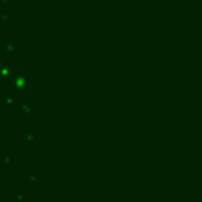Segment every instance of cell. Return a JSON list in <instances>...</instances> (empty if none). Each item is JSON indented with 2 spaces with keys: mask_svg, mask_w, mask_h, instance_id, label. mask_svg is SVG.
Segmentation results:
<instances>
[{
  "mask_svg": "<svg viewBox=\"0 0 202 202\" xmlns=\"http://www.w3.org/2000/svg\"><path fill=\"white\" fill-rule=\"evenodd\" d=\"M4 49H5V51H6L7 54H13V52L16 51V49H17V46H16V44H14L12 41H10V42H7V43L5 44Z\"/></svg>",
  "mask_w": 202,
  "mask_h": 202,
  "instance_id": "6da1fadb",
  "label": "cell"
},
{
  "mask_svg": "<svg viewBox=\"0 0 202 202\" xmlns=\"http://www.w3.org/2000/svg\"><path fill=\"white\" fill-rule=\"evenodd\" d=\"M11 74V67L10 65H3L1 70H0V75L1 76H8Z\"/></svg>",
  "mask_w": 202,
  "mask_h": 202,
  "instance_id": "7a4b0ae2",
  "label": "cell"
},
{
  "mask_svg": "<svg viewBox=\"0 0 202 202\" xmlns=\"http://www.w3.org/2000/svg\"><path fill=\"white\" fill-rule=\"evenodd\" d=\"M0 20H1L3 23H6L7 22V14L6 13H3L1 16H0Z\"/></svg>",
  "mask_w": 202,
  "mask_h": 202,
  "instance_id": "3957f363",
  "label": "cell"
},
{
  "mask_svg": "<svg viewBox=\"0 0 202 202\" xmlns=\"http://www.w3.org/2000/svg\"><path fill=\"white\" fill-rule=\"evenodd\" d=\"M4 3H12V0H3Z\"/></svg>",
  "mask_w": 202,
  "mask_h": 202,
  "instance_id": "277c9868",
  "label": "cell"
}]
</instances>
